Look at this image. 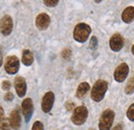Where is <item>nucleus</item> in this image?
Here are the masks:
<instances>
[{
	"label": "nucleus",
	"instance_id": "f257e3e1",
	"mask_svg": "<svg viewBox=\"0 0 134 130\" xmlns=\"http://www.w3.org/2000/svg\"><path fill=\"white\" fill-rule=\"evenodd\" d=\"M107 83L103 80H99L97 81L93 88H92V91H91V98L96 101V102H99L101 101L103 98H104V95L107 91Z\"/></svg>",
	"mask_w": 134,
	"mask_h": 130
},
{
	"label": "nucleus",
	"instance_id": "f03ea898",
	"mask_svg": "<svg viewBox=\"0 0 134 130\" xmlns=\"http://www.w3.org/2000/svg\"><path fill=\"white\" fill-rule=\"evenodd\" d=\"M91 33V27L86 23H80L75 26L73 31V37L77 42H85Z\"/></svg>",
	"mask_w": 134,
	"mask_h": 130
},
{
	"label": "nucleus",
	"instance_id": "7ed1b4c3",
	"mask_svg": "<svg viewBox=\"0 0 134 130\" xmlns=\"http://www.w3.org/2000/svg\"><path fill=\"white\" fill-rule=\"evenodd\" d=\"M115 119V113L111 110H105L100 117L99 120V129L110 130Z\"/></svg>",
	"mask_w": 134,
	"mask_h": 130
},
{
	"label": "nucleus",
	"instance_id": "20e7f679",
	"mask_svg": "<svg viewBox=\"0 0 134 130\" xmlns=\"http://www.w3.org/2000/svg\"><path fill=\"white\" fill-rule=\"evenodd\" d=\"M88 118V110L86 106H77L71 116V121L75 125H83Z\"/></svg>",
	"mask_w": 134,
	"mask_h": 130
},
{
	"label": "nucleus",
	"instance_id": "39448f33",
	"mask_svg": "<svg viewBox=\"0 0 134 130\" xmlns=\"http://www.w3.org/2000/svg\"><path fill=\"white\" fill-rule=\"evenodd\" d=\"M20 68V61L16 56H8L4 63V69L8 74L17 73Z\"/></svg>",
	"mask_w": 134,
	"mask_h": 130
},
{
	"label": "nucleus",
	"instance_id": "423d86ee",
	"mask_svg": "<svg viewBox=\"0 0 134 130\" xmlns=\"http://www.w3.org/2000/svg\"><path fill=\"white\" fill-rule=\"evenodd\" d=\"M129 73V67L126 63H122L118 66L115 70V80L118 82V83H122L126 80L127 75Z\"/></svg>",
	"mask_w": 134,
	"mask_h": 130
},
{
	"label": "nucleus",
	"instance_id": "0eeeda50",
	"mask_svg": "<svg viewBox=\"0 0 134 130\" xmlns=\"http://www.w3.org/2000/svg\"><path fill=\"white\" fill-rule=\"evenodd\" d=\"M13 31V19L9 16H4L0 20V32L3 35H9Z\"/></svg>",
	"mask_w": 134,
	"mask_h": 130
},
{
	"label": "nucleus",
	"instance_id": "6e6552de",
	"mask_svg": "<svg viewBox=\"0 0 134 130\" xmlns=\"http://www.w3.org/2000/svg\"><path fill=\"white\" fill-rule=\"evenodd\" d=\"M54 101H55V94L51 91L47 92L42 97V101H41V109L44 113H49L52 110L54 105Z\"/></svg>",
	"mask_w": 134,
	"mask_h": 130
},
{
	"label": "nucleus",
	"instance_id": "1a4fd4ad",
	"mask_svg": "<svg viewBox=\"0 0 134 130\" xmlns=\"http://www.w3.org/2000/svg\"><path fill=\"white\" fill-rule=\"evenodd\" d=\"M22 112L25 117L26 122H28L33 114V102L31 98H26L22 103Z\"/></svg>",
	"mask_w": 134,
	"mask_h": 130
},
{
	"label": "nucleus",
	"instance_id": "9d476101",
	"mask_svg": "<svg viewBox=\"0 0 134 130\" xmlns=\"http://www.w3.org/2000/svg\"><path fill=\"white\" fill-rule=\"evenodd\" d=\"M123 46H124V39H123L121 34L116 33V34H114L110 37V39H109V47H110V49L113 50L114 52L121 51L122 48H123Z\"/></svg>",
	"mask_w": 134,
	"mask_h": 130
},
{
	"label": "nucleus",
	"instance_id": "9b49d317",
	"mask_svg": "<svg viewBox=\"0 0 134 130\" xmlns=\"http://www.w3.org/2000/svg\"><path fill=\"white\" fill-rule=\"evenodd\" d=\"M51 23V18L49 15L47 14H39L38 16L36 17V20H35V24H36V27L39 29V30H46L49 26H50Z\"/></svg>",
	"mask_w": 134,
	"mask_h": 130
},
{
	"label": "nucleus",
	"instance_id": "f8f14e48",
	"mask_svg": "<svg viewBox=\"0 0 134 130\" xmlns=\"http://www.w3.org/2000/svg\"><path fill=\"white\" fill-rule=\"evenodd\" d=\"M15 88L19 97H23L27 91V84L23 77H17L15 80Z\"/></svg>",
	"mask_w": 134,
	"mask_h": 130
},
{
	"label": "nucleus",
	"instance_id": "ddd939ff",
	"mask_svg": "<svg viewBox=\"0 0 134 130\" xmlns=\"http://www.w3.org/2000/svg\"><path fill=\"white\" fill-rule=\"evenodd\" d=\"M9 124H10V127L13 129L18 130L21 126V117H20V113H19V110L16 109L12 112V114L9 116Z\"/></svg>",
	"mask_w": 134,
	"mask_h": 130
},
{
	"label": "nucleus",
	"instance_id": "4468645a",
	"mask_svg": "<svg viewBox=\"0 0 134 130\" xmlns=\"http://www.w3.org/2000/svg\"><path fill=\"white\" fill-rule=\"evenodd\" d=\"M122 20L123 22L129 24L134 21V6H128L127 8L124 9L122 14Z\"/></svg>",
	"mask_w": 134,
	"mask_h": 130
},
{
	"label": "nucleus",
	"instance_id": "2eb2a0df",
	"mask_svg": "<svg viewBox=\"0 0 134 130\" xmlns=\"http://www.w3.org/2000/svg\"><path fill=\"white\" fill-rule=\"evenodd\" d=\"M33 61H34L33 54L31 53V51L24 50L23 51V54H22V62H23V64L26 65V66H30V65L33 63Z\"/></svg>",
	"mask_w": 134,
	"mask_h": 130
},
{
	"label": "nucleus",
	"instance_id": "dca6fc26",
	"mask_svg": "<svg viewBox=\"0 0 134 130\" xmlns=\"http://www.w3.org/2000/svg\"><path fill=\"white\" fill-rule=\"evenodd\" d=\"M90 90V85L88 83H81L80 86L76 89V97L77 98H83L88 93V91Z\"/></svg>",
	"mask_w": 134,
	"mask_h": 130
},
{
	"label": "nucleus",
	"instance_id": "f3484780",
	"mask_svg": "<svg viewBox=\"0 0 134 130\" xmlns=\"http://www.w3.org/2000/svg\"><path fill=\"white\" fill-rule=\"evenodd\" d=\"M125 92H126V94H128V95H131L134 92V77H132V78L129 80L127 86H126Z\"/></svg>",
	"mask_w": 134,
	"mask_h": 130
},
{
	"label": "nucleus",
	"instance_id": "a211bd4d",
	"mask_svg": "<svg viewBox=\"0 0 134 130\" xmlns=\"http://www.w3.org/2000/svg\"><path fill=\"white\" fill-rule=\"evenodd\" d=\"M127 118H128L130 121L134 122V103L129 106V109H128V111H127Z\"/></svg>",
	"mask_w": 134,
	"mask_h": 130
},
{
	"label": "nucleus",
	"instance_id": "6ab92c4d",
	"mask_svg": "<svg viewBox=\"0 0 134 130\" xmlns=\"http://www.w3.org/2000/svg\"><path fill=\"white\" fill-rule=\"evenodd\" d=\"M61 56L64 60H69L71 57V50L70 49H64L61 53Z\"/></svg>",
	"mask_w": 134,
	"mask_h": 130
},
{
	"label": "nucleus",
	"instance_id": "aec40b11",
	"mask_svg": "<svg viewBox=\"0 0 134 130\" xmlns=\"http://www.w3.org/2000/svg\"><path fill=\"white\" fill-rule=\"evenodd\" d=\"M32 130H43V125L41 122L39 121H36L33 123V126H32Z\"/></svg>",
	"mask_w": 134,
	"mask_h": 130
},
{
	"label": "nucleus",
	"instance_id": "412c9836",
	"mask_svg": "<svg viewBox=\"0 0 134 130\" xmlns=\"http://www.w3.org/2000/svg\"><path fill=\"white\" fill-rule=\"evenodd\" d=\"M43 3H44L47 6L53 7V6H56V5L59 3V1H58V0H44Z\"/></svg>",
	"mask_w": 134,
	"mask_h": 130
},
{
	"label": "nucleus",
	"instance_id": "4be33fe9",
	"mask_svg": "<svg viewBox=\"0 0 134 130\" xmlns=\"http://www.w3.org/2000/svg\"><path fill=\"white\" fill-rule=\"evenodd\" d=\"M9 124L5 121L3 122H0V130H9Z\"/></svg>",
	"mask_w": 134,
	"mask_h": 130
},
{
	"label": "nucleus",
	"instance_id": "5701e85b",
	"mask_svg": "<svg viewBox=\"0 0 134 130\" xmlns=\"http://www.w3.org/2000/svg\"><path fill=\"white\" fill-rule=\"evenodd\" d=\"M97 44H98V41H97V38H96L95 36H93V37L91 38V41H90L91 48H92V49H95V48L97 47Z\"/></svg>",
	"mask_w": 134,
	"mask_h": 130
},
{
	"label": "nucleus",
	"instance_id": "b1692460",
	"mask_svg": "<svg viewBox=\"0 0 134 130\" xmlns=\"http://www.w3.org/2000/svg\"><path fill=\"white\" fill-rule=\"evenodd\" d=\"M13 99H14V94L10 92H8L4 95V100H6V101H12Z\"/></svg>",
	"mask_w": 134,
	"mask_h": 130
},
{
	"label": "nucleus",
	"instance_id": "393cba45",
	"mask_svg": "<svg viewBox=\"0 0 134 130\" xmlns=\"http://www.w3.org/2000/svg\"><path fill=\"white\" fill-rule=\"evenodd\" d=\"M10 88V83L8 81H4L2 82V89L3 90H8Z\"/></svg>",
	"mask_w": 134,
	"mask_h": 130
},
{
	"label": "nucleus",
	"instance_id": "a878e982",
	"mask_svg": "<svg viewBox=\"0 0 134 130\" xmlns=\"http://www.w3.org/2000/svg\"><path fill=\"white\" fill-rule=\"evenodd\" d=\"M66 110L67 111H74V103L73 102H67Z\"/></svg>",
	"mask_w": 134,
	"mask_h": 130
},
{
	"label": "nucleus",
	"instance_id": "bb28decb",
	"mask_svg": "<svg viewBox=\"0 0 134 130\" xmlns=\"http://www.w3.org/2000/svg\"><path fill=\"white\" fill-rule=\"evenodd\" d=\"M4 119V111H3V109L0 106V121H2Z\"/></svg>",
	"mask_w": 134,
	"mask_h": 130
},
{
	"label": "nucleus",
	"instance_id": "cd10ccee",
	"mask_svg": "<svg viewBox=\"0 0 134 130\" xmlns=\"http://www.w3.org/2000/svg\"><path fill=\"white\" fill-rule=\"evenodd\" d=\"M113 130H123V124H118L117 126H115Z\"/></svg>",
	"mask_w": 134,
	"mask_h": 130
},
{
	"label": "nucleus",
	"instance_id": "c85d7f7f",
	"mask_svg": "<svg viewBox=\"0 0 134 130\" xmlns=\"http://www.w3.org/2000/svg\"><path fill=\"white\" fill-rule=\"evenodd\" d=\"M2 65V53H1V50H0V66Z\"/></svg>",
	"mask_w": 134,
	"mask_h": 130
},
{
	"label": "nucleus",
	"instance_id": "c756f323",
	"mask_svg": "<svg viewBox=\"0 0 134 130\" xmlns=\"http://www.w3.org/2000/svg\"><path fill=\"white\" fill-rule=\"evenodd\" d=\"M131 52H132V54L134 55V45H133V47H132V49H131Z\"/></svg>",
	"mask_w": 134,
	"mask_h": 130
},
{
	"label": "nucleus",
	"instance_id": "7c9ffc66",
	"mask_svg": "<svg viewBox=\"0 0 134 130\" xmlns=\"http://www.w3.org/2000/svg\"><path fill=\"white\" fill-rule=\"evenodd\" d=\"M90 130H95V129H90Z\"/></svg>",
	"mask_w": 134,
	"mask_h": 130
}]
</instances>
